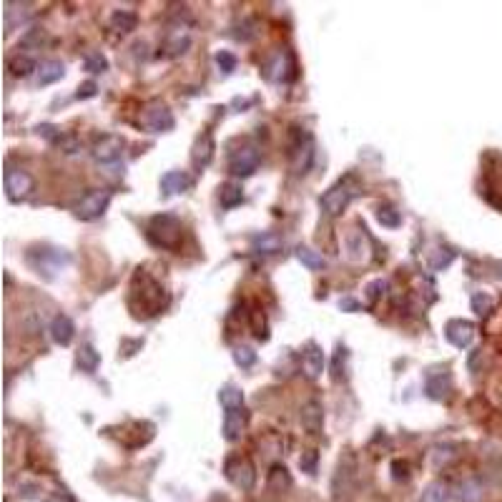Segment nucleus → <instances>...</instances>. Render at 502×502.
Masks as SVG:
<instances>
[{
    "instance_id": "11",
    "label": "nucleus",
    "mask_w": 502,
    "mask_h": 502,
    "mask_svg": "<svg viewBox=\"0 0 502 502\" xmlns=\"http://www.w3.org/2000/svg\"><path fill=\"white\" fill-rule=\"evenodd\" d=\"M264 73L266 78L274 80V83H286V80H291L294 78V58H291V53L277 51V53L266 60Z\"/></svg>"
},
{
    "instance_id": "12",
    "label": "nucleus",
    "mask_w": 502,
    "mask_h": 502,
    "mask_svg": "<svg viewBox=\"0 0 502 502\" xmlns=\"http://www.w3.org/2000/svg\"><path fill=\"white\" fill-rule=\"evenodd\" d=\"M123 146H125V141L121 139V136L108 133V136H103V139L96 141V146H93V159L101 161V164H113V161L121 159Z\"/></svg>"
},
{
    "instance_id": "15",
    "label": "nucleus",
    "mask_w": 502,
    "mask_h": 502,
    "mask_svg": "<svg viewBox=\"0 0 502 502\" xmlns=\"http://www.w3.org/2000/svg\"><path fill=\"white\" fill-rule=\"evenodd\" d=\"M246 424H249V412L244 407H234V410H226L224 415V437L229 442H236L239 437L244 435Z\"/></svg>"
},
{
    "instance_id": "1",
    "label": "nucleus",
    "mask_w": 502,
    "mask_h": 502,
    "mask_svg": "<svg viewBox=\"0 0 502 502\" xmlns=\"http://www.w3.org/2000/svg\"><path fill=\"white\" fill-rule=\"evenodd\" d=\"M166 306L168 291L144 269L136 271L131 282V309H136V317H156Z\"/></svg>"
},
{
    "instance_id": "36",
    "label": "nucleus",
    "mask_w": 502,
    "mask_h": 502,
    "mask_svg": "<svg viewBox=\"0 0 502 502\" xmlns=\"http://www.w3.org/2000/svg\"><path fill=\"white\" fill-rule=\"evenodd\" d=\"M435 251H437V254L430 259V266L435 271H444L449 264H452V261H455V251H452V249H435Z\"/></svg>"
},
{
    "instance_id": "46",
    "label": "nucleus",
    "mask_w": 502,
    "mask_h": 502,
    "mask_svg": "<svg viewBox=\"0 0 502 502\" xmlns=\"http://www.w3.org/2000/svg\"><path fill=\"white\" fill-rule=\"evenodd\" d=\"M497 277H500V279H502V264H500V271H497Z\"/></svg>"
},
{
    "instance_id": "41",
    "label": "nucleus",
    "mask_w": 502,
    "mask_h": 502,
    "mask_svg": "<svg viewBox=\"0 0 502 502\" xmlns=\"http://www.w3.org/2000/svg\"><path fill=\"white\" fill-rule=\"evenodd\" d=\"M460 497L465 502H477L480 500V490H477L475 483H462L460 485Z\"/></svg>"
},
{
    "instance_id": "44",
    "label": "nucleus",
    "mask_w": 502,
    "mask_h": 502,
    "mask_svg": "<svg viewBox=\"0 0 502 502\" xmlns=\"http://www.w3.org/2000/svg\"><path fill=\"white\" fill-rule=\"evenodd\" d=\"M339 309L342 311H359V304L354 302V299L344 297V299H339Z\"/></svg>"
},
{
    "instance_id": "27",
    "label": "nucleus",
    "mask_w": 502,
    "mask_h": 502,
    "mask_svg": "<svg viewBox=\"0 0 502 502\" xmlns=\"http://www.w3.org/2000/svg\"><path fill=\"white\" fill-rule=\"evenodd\" d=\"M218 201H221L224 209H234V206H239L244 201V189L239 184H224L218 189Z\"/></svg>"
},
{
    "instance_id": "6",
    "label": "nucleus",
    "mask_w": 502,
    "mask_h": 502,
    "mask_svg": "<svg viewBox=\"0 0 502 502\" xmlns=\"http://www.w3.org/2000/svg\"><path fill=\"white\" fill-rule=\"evenodd\" d=\"M108 204H111V191H106V189H91L76 206V216L80 221H96V218L106 214Z\"/></svg>"
},
{
    "instance_id": "7",
    "label": "nucleus",
    "mask_w": 502,
    "mask_h": 502,
    "mask_svg": "<svg viewBox=\"0 0 502 502\" xmlns=\"http://www.w3.org/2000/svg\"><path fill=\"white\" fill-rule=\"evenodd\" d=\"M224 472H226V477H229V480L236 485V487H241V490H251V487H254L257 472H254V465H251L249 457L232 455L224 462Z\"/></svg>"
},
{
    "instance_id": "22",
    "label": "nucleus",
    "mask_w": 502,
    "mask_h": 502,
    "mask_svg": "<svg viewBox=\"0 0 502 502\" xmlns=\"http://www.w3.org/2000/svg\"><path fill=\"white\" fill-rule=\"evenodd\" d=\"M108 23H111V31H116V33H131V31H136V26H139V15L133 13V10L119 8V10H113Z\"/></svg>"
},
{
    "instance_id": "38",
    "label": "nucleus",
    "mask_w": 502,
    "mask_h": 502,
    "mask_svg": "<svg viewBox=\"0 0 502 502\" xmlns=\"http://www.w3.org/2000/svg\"><path fill=\"white\" fill-rule=\"evenodd\" d=\"M236 55L232 53V51H218L216 53V66L221 68V73H226V76H229V73H234L236 71Z\"/></svg>"
},
{
    "instance_id": "10",
    "label": "nucleus",
    "mask_w": 502,
    "mask_h": 502,
    "mask_svg": "<svg viewBox=\"0 0 502 502\" xmlns=\"http://www.w3.org/2000/svg\"><path fill=\"white\" fill-rule=\"evenodd\" d=\"M144 125L148 128L151 133H166L173 128V113L168 111V106H164V103H159V101H153V103H148L144 111Z\"/></svg>"
},
{
    "instance_id": "35",
    "label": "nucleus",
    "mask_w": 502,
    "mask_h": 502,
    "mask_svg": "<svg viewBox=\"0 0 502 502\" xmlns=\"http://www.w3.org/2000/svg\"><path fill=\"white\" fill-rule=\"evenodd\" d=\"M83 68H86L88 73H103L108 71V60L103 53H98V51H91V53L86 55V60H83Z\"/></svg>"
},
{
    "instance_id": "13",
    "label": "nucleus",
    "mask_w": 502,
    "mask_h": 502,
    "mask_svg": "<svg viewBox=\"0 0 502 502\" xmlns=\"http://www.w3.org/2000/svg\"><path fill=\"white\" fill-rule=\"evenodd\" d=\"M444 337H447V342L452 344V347L465 349V347H469L472 339H475V324L467 322V319H452V322H447V327H444Z\"/></svg>"
},
{
    "instance_id": "14",
    "label": "nucleus",
    "mask_w": 502,
    "mask_h": 502,
    "mask_svg": "<svg viewBox=\"0 0 502 502\" xmlns=\"http://www.w3.org/2000/svg\"><path fill=\"white\" fill-rule=\"evenodd\" d=\"M424 390H427V397L430 399H447L449 390H452V376H449L447 370H430L427 372V382H424Z\"/></svg>"
},
{
    "instance_id": "32",
    "label": "nucleus",
    "mask_w": 502,
    "mask_h": 502,
    "mask_svg": "<svg viewBox=\"0 0 502 502\" xmlns=\"http://www.w3.org/2000/svg\"><path fill=\"white\" fill-rule=\"evenodd\" d=\"M289 485H291V477H289V472H286V467L274 465L269 472V487L274 490V492H282V490H286Z\"/></svg>"
},
{
    "instance_id": "3",
    "label": "nucleus",
    "mask_w": 502,
    "mask_h": 502,
    "mask_svg": "<svg viewBox=\"0 0 502 502\" xmlns=\"http://www.w3.org/2000/svg\"><path fill=\"white\" fill-rule=\"evenodd\" d=\"M146 236L159 249H176L184 236V226H181L179 216H173V214H156L146 226Z\"/></svg>"
},
{
    "instance_id": "25",
    "label": "nucleus",
    "mask_w": 502,
    "mask_h": 502,
    "mask_svg": "<svg viewBox=\"0 0 502 502\" xmlns=\"http://www.w3.org/2000/svg\"><path fill=\"white\" fill-rule=\"evenodd\" d=\"M218 402L224 410H234V407H244V392L239 390L236 384H226L218 390Z\"/></svg>"
},
{
    "instance_id": "2",
    "label": "nucleus",
    "mask_w": 502,
    "mask_h": 502,
    "mask_svg": "<svg viewBox=\"0 0 502 502\" xmlns=\"http://www.w3.org/2000/svg\"><path fill=\"white\" fill-rule=\"evenodd\" d=\"M359 189H362V184L357 181V176H352V173H347L344 179H339L334 186H329L327 191H324V196L319 198V209H322L324 216H339V214L349 206V201L359 193Z\"/></svg>"
},
{
    "instance_id": "45",
    "label": "nucleus",
    "mask_w": 502,
    "mask_h": 502,
    "mask_svg": "<svg viewBox=\"0 0 502 502\" xmlns=\"http://www.w3.org/2000/svg\"><path fill=\"white\" fill-rule=\"evenodd\" d=\"M392 467H395V477H397V480H399V477H402V480L407 477V465H404V462H395Z\"/></svg>"
},
{
    "instance_id": "42",
    "label": "nucleus",
    "mask_w": 502,
    "mask_h": 502,
    "mask_svg": "<svg viewBox=\"0 0 502 502\" xmlns=\"http://www.w3.org/2000/svg\"><path fill=\"white\" fill-rule=\"evenodd\" d=\"M96 93H98V86H96L93 80H86V83H80V86H78V93H76V98H78V101L93 98Z\"/></svg>"
},
{
    "instance_id": "5",
    "label": "nucleus",
    "mask_w": 502,
    "mask_h": 502,
    "mask_svg": "<svg viewBox=\"0 0 502 502\" xmlns=\"http://www.w3.org/2000/svg\"><path fill=\"white\" fill-rule=\"evenodd\" d=\"M289 159L294 173H306L314 161V139L306 128L294 125L289 133Z\"/></svg>"
},
{
    "instance_id": "9",
    "label": "nucleus",
    "mask_w": 502,
    "mask_h": 502,
    "mask_svg": "<svg viewBox=\"0 0 502 502\" xmlns=\"http://www.w3.org/2000/svg\"><path fill=\"white\" fill-rule=\"evenodd\" d=\"M259 148L257 146H244V148H239V151L232 153V159H229V173L232 176H239V179H246L251 173L259 168Z\"/></svg>"
},
{
    "instance_id": "39",
    "label": "nucleus",
    "mask_w": 502,
    "mask_h": 502,
    "mask_svg": "<svg viewBox=\"0 0 502 502\" xmlns=\"http://www.w3.org/2000/svg\"><path fill=\"white\" fill-rule=\"evenodd\" d=\"M317 462H319L317 449H306V452H302V457H299V467L304 469V472H309V475L317 472Z\"/></svg>"
},
{
    "instance_id": "26",
    "label": "nucleus",
    "mask_w": 502,
    "mask_h": 502,
    "mask_svg": "<svg viewBox=\"0 0 502 502\" xmlns=\"http://www.w3.org/2000/svg\"><path fill=\"white\" fill-rule=\"evenodd\" d=\"M297 259L309 271H322L324 266H327V259L322 257V251H314V249H309V246H299V249H297Z\"/></svg>"
},
{
    "instance_id": "21",
    "label": "nucleus",
    "mask_w": 502,
    "mask_h": 502,
    "mask_svg": "<svg viewBox=\"0 0 502 502\" xmlns=\"http://www.w3.org/2000/svg\"><path fill=\"white\" fill-rule=\"evenodd\" d=\"M76 364H78V370L88 372V374L98 370L101 354L96 352V347H93L91 342H83V344L78 347V352H76Z\"/></svg>"
},
{
    "instance_id": "37",
    "label": "nucleus",
    "mask_w": 502,
    "mask_h": 502,
    "mask_svg": "<svg viewBox=\"0 0 502 502\" xmlns=\"http://www.w3.org/2000/svg\"><path fill=\"white\" fill-rule=\"evenodd\" d=\"M234 362H236L241 370H249V367H254V362H257V352L251 349V347H236V349H234Z\"/></svg>"
},
{
    "instance_id": "28",
    "label": "nucleus",
    "mask_w": 502,
    "mask_h": 502,
    "mask_svg": "<svg viewBox=\"0 0 502 502\" xmlns=\"http://www.w3.org/2000/svg\"><path fill=\"white\" fill-rule=\"evenodd\" d=\"M376 221L382 226H387V229H397V226L402 224V214L390 204H379L376 206Z\"/></svg>"
},
{
    "instance_id": "40",
    "label": "nucleus",
    "mask_w": 502,
    "mask_h": 502,
    "mask_svg": "<svg viewBox=\"0 0 502 502\" xmlns=\"http://www.w3.org/2000/svg\"><path fill=\"white\" fill-rule=\"evenodd\" d=\"M384 289H387V282L384 279H376V282H372V284H367V299H370V304H374L376 299L384 297Z\"/></svg>"
},
{
    "instance_id": "20",
    "label": "nucleus",
    "mask_w": 502,
    "mask_h": 502,
    "mask_svg": "<svg viewBox=\"0 0 502 502\" xmlns=\"http://www.w3.org/2000/svg\"><path fill=\"white\" fill-rule=\"evenodd\" d=\"M214 148H216V146H214L211 133H201V136H198V141H196V146H193V153H191L193 166H196V168H204V166L211 164Z\"/></svg>"
},
{
    "instance_id": "8",
    "label": "nucleus",
    "mask_w": 502,
    "mask_h": 502,
    "mask_svg": "<svg viewBox=\"0 0 502 502\" xmlns=\"http://www.w3.org/2000/svg\"><path fill=\"white\" fill-rule=\"evenodd\" d=\"M3 186H6V196L10 198L13 204H18V201L31 196L35 181H33V176L28 171H23V168H8L6 179H3Z\"/></svg>"
},
{
    "instance_id": "16",
    "label": "nucleus",
    "mask_w": 502,
    "mask_h": 502,
    "mask_svg": "<svg viewBox=\"0 0 502 502\" xmlns=\"http://www.w3.org/2000/svg\"><path fill=\"white\" fill-rule=\"evenodd\" d=\"M302 370L309 379H319L324 372V352L319 344L309 342L302 352Z\"/></svg>"
},
{
    "instance_id": "43",
    "label": "nucleus",
    "mask_w": 502,
    "mask_h": 502,
    "mask_svg": "<svg viewBox=\"0 0 502 502\" xmlns=\"http://www.w3.org/2000/svg\"><path fill=\"white\" fill-rule=\"evenodd\" d=\"M344 359H347V349H344V347H339L337 349V354H334V367H331V376H334V379H339V376H342V370H344Z\"/></svg>"
},
{
    "instance_id": "18",
    "label": "nucleus",
    "mask_w": 502,
    "mask_h": 502,
    "mask_svg": "<svg viewBox=\"0 0 502 502\" xmlns=\"http://www.w3.org/2000/svg\"><path fill=\"white\" fill-rule=\"evenodd\" d=\"M299 419H302V427L311 435H319L322 432V424H324V407L319 402H306L299 412Z\"/></svg>"
},
{
    "instance_id": "4",
    "label": "nucleus",
    "mask_w": 502,
    "mask_h": 502,
    "mask_svg": "<svg viewBox=\"0 0 502 502\" xmlns=\"http://www.w3.org/2000/svg\"><path fill=\"white\" fill-rule=\"evenodd\" d=\"M26 259L28 264L35 269V274H40L43 279H55L71 264V254L63 249H55V246H33Z\"/></svg>"
},
{
    "instance_id": "23",
    "label": "nucleus",
    "mask_w": 502,
    "mask_h": 502,
    "mask_svg": "<svg viewBox=\"0 0 502 502\" xmlns=\"http://www.w3.org/2000/svg\"><path fill=\"white\" fill-rule=\"evenodd\" d=\"M191 46V33L186 28H173L168 38H166V51L168 55H184Z\"/></svg>"
},
{
    "instance_id": "30",
    "label": "nucleus",
    "mask_w": 502,
    "mask_h": 502,
    "mask_svg": "<svg viewBox=\"0 0 502 502\" xmlns=\"http://www.w3.org/2000/svg\"><path fill=\"white\" fill-rule=\"evenodd\" d=\"M249 322H251V331H254V337L266 342L269 339V322H266L264 311L261 309H254L249 314Z\"/></svg>"
},
{
    "instance_id": "33",
    "label": "nucleus",
    "mask_w": 502,
    "mask_h": 502,
    "mask_svg": "<svg viewBox=\"0 0 502 502\" xmlns=\"http://www.w3.org/2000/svg\"><path fill=\"white\" fill-rule=\"evenodd\" d=\"M490 309H492V297H490L487 291H475L472 294V311H475L477 317H487Z\"/></svg>"
},
{
    "instance_id": "34",
    "label": "nucleus",
    "mask_w": 502,
    "mask_h": 502,
    "mask_svg": "<svg viewBox=\"0 0 502 502\" xmlns=\"http://www.w3.org/2000/svg\"><path fill=\"white\" fill-rule=\"evenodd\" d=\"M447 497H449L447 485H442V483L427 485V490L422 492V502H447Z\"/></svg>"
},
{
    "instance_id": "31",
    "label": "nucleus",
    "mask_w": 502,
    "mask_h": 502,
    "mask_svg": "<svg viewBox=\"0 0 502 502\" xmlns=\"http://www.w3.org/2000/svg\"><path fill=\"white\" fill-rule=\"evenodd\" d=\"M254 249L261 251V254H277L282 249V239L277 234H261V236H254Z\"/></svg>"
},
{
    "instance_id": "24",
    "label": "nucleus",
    "mask_w": 502,
    "mask_h": 502,
    "mask_svg": "<svg viewBox=\"0 0 502 502\" xmlns=\"http://www.w3.org/2000/svg\"><path fill=\"white\" fill-rule=\"evenodd\" d=\"M66 76V66L60 60H43L38 66V86H51Z\"/></svg>"
},
{
    "instance_id": "19",
    "label": "nucleus",
    "mask_w": 502,
    "mask_h": 502,
    "mask_svg": "<svg viewBox=\"0 0 502 502\" xmlns=\"http://www.w3.org/2000/svg\"><path fill=\"white\" fill-rule=\"evenodd\" d=\"M51 337H53V342L60 344V347H68V344L73 342V337H76V327H73L71 317L55 314L53 322H51Z\"/></svg>"
},
{
    "instance_id": "29",
    "label": "nucleus",
    "mask_w": 502,
    "mask_h": 502,
    "mask_svg": "<svg viewBox=\"0 0 502 502\" xmlns=\"http://www.w3.org/2000/svg\"><path fill=\"white\" fill-rule=\"evenodd\" d=\"M8 68H10V73L18 76V78H26V76H31L33 71H38V66H35V60L31 58V55H15Z\"/></svg>"
},
{
    "instance_id": "17",
    "label": "nucleus",
    "mask_w": 502,
    "mask_h": 502,
    "mask_svg": "<svg viewBox=\"0 0 502 502\" xmlns=\"http://www.w3.org/2000/svg\"><path fill=\"white\" fill-rule=\"evenodd\" d=\"M193 186V179L189 171H166L161 176V193L173 196V193H184Z\"/></svg>"
}]
</instances>
